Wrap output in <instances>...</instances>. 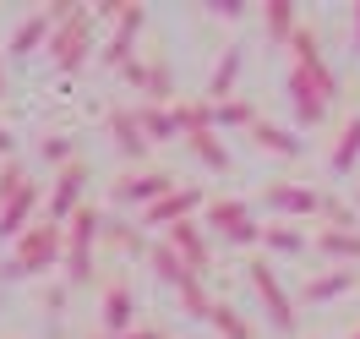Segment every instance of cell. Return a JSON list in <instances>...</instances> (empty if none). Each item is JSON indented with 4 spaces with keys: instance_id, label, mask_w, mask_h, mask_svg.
I'll use <instances>...</instances> for the list:
<instances>
[{
    "instance_id": "6da1fadb",
    "label": "cell",
    "mask_w": 360,
    "mask_h": 339,
    "mask_svg": "<svg viewBox=\"0 0 360 339\" xmlns=\"http://www.w3.org/2000/svg\"><path fill=\"white\" fill-rule=\"evenodd\" d=\"M284 93H290L300 126H322V121H328V104L338 99V71L333 66H295V61H290Z\"/></svg>"
},
{
    "instance_id": "d6986e66",
    "label": "cell",
    "mask_w": 360,
    "mask_h": 339,
    "mask_svg": "<svg viewBox=\"0 0 360 339\" xmlns=\"http://www.w3.org/2000/svg\"><path fill=\"white\" fill-rule=\"evenodd\" d=\"M148 263H153V273L158 279H164V285H169V290H186V285H191V279H197V273L186 269V257H180L175 247H169V241H158V247H148Z\"/></svg>"
},
{
    "instance_id": "e575fe53",
    "label": "cell",
    "mask_w": 360,
    "mask_h": 339,
    "mask_svg": "<svg viewBox=\"0 0 360 339\" xmlns=\"http://www.w3.org/2000/svg\"><path fill=\"white\" fill-rule=\"evenodd\" d=\"M44 159H49V164H60V170H66V164H71L77 154H71V142H66V137H49V142H44Z\"/></svg>"
},
{
    "instance_id": "f546056e",
    "label": "cell",
    "mask_w": 360,
    "mask_h": 339,
    "mask_svg": "<svg viewBox=\"0 0 360 339\" xmlns=\"http://www.w3.org/2000/svg\"><path fill=\"white\" fill-rule=\"evenodd\" d=\"M175 115H180V132H186V137L213 132V104H207V99H180Z\"/></svg>"
},
{
    "instance_id": "ba28073f",
    "label": "cell",
    "mask_w": 360,
    "mask_h": 339,
    "mask_svg": "<svg viewBox=\"0 0 360 339\" xmlns=\"http://www.w3.org/2000/svg\"><path fill=\"white\" fill-rule=\"evenodd\" d=\"M142 27H148V11H142V6H136V0H126V6H120V17H115V27H110V39H104V49H98V55H104V61H110V66H131L136 61V33H142Z\"/></svg>"
},
{
    "instance_id": "4fadbf2b",
    "label": "cell",
    "mask_w": 360,
    "mask_h": 339,
    "mask_svg": "<svg viewBox=\"0 0 360 339\" xmlns=\"http://www.w3.org/2000/svg\"><path fill=\"white\" fill-rule=\"evenodd\" d=\"M104 132H110V142L120 148V154L131 159V170H142L148 164V132H142V121H136V110H110V121H104Z\"/></svg>"
},
{
    "instance_id": "8d00e7d4",
    "label": "cell",
    "mask_w": 360,
    "mask_h": 339,
    "mask_svg": "<svg viewBox=\"0 0 360 339\" xmlns=\"http://www.w3.org/2000/svg\"><path fill=\"white\" fill-rule=\"evenodd\" d=\"M0 159H6V164L17 159V142H11V132H6V126H0Z\"/></svg>"
},
{
    "instance_id": "d590c367",
    "label": "cell",
    "mask_w": 360,
    "mask_h": 339,
    "mask_svg": "<svg viewBox=\"0 0 360 339\" xmlns=\"http://www.w3.org/2000/svg\"><path fill=\"white\" fill-rule=\"evenodd\" d=\"M240 11H246L240 0H213V17H240Z\"/></svg>"
},
{
    "instance_id": "9c48e42d",
    "label": "cell",
    "mask_w": 360,
    "mask_h": 339,
    "mask_svg": "<svg viewBox=\"0 0 360 339\" xmlns=\"http://www.w3.org/2000/svg\"><path fill=\"white\" fill-rule=\"evenodd\" d=\"M88 181H93V170H88V159H71L66 170L55 175V186H49V219L55 225H66L77 208H88L82 203V192H88Z\"/></svg>"
},
{
    "instance_id": "836d02e7",
    "label": "cell",
    "mask_w": 360,
    "mask_h": 339,
    "mask_svg": "<svg viewBox=\"0 0 360 339\" xmlns=\"http://www.w3.org/2000/svg\"><path fill=\"white\" fill-rule=\"evenodd\" d=\"M22 186H27V170L17 164V159H11V164H0V203H11Z\"/></svg>"
},
{
    "instance_id": "ac0fdd59",
    "label": "cell",
    "mask_w": 360,
    "mask_h": 339,
    "mask_svg": "<svg viewBox=\"0 0 360 339\" xmlns=\"http://www.w3.org/2000/svg\"><path fill=\"white\" fill-rule=\"evenodd\" d=\"M240 66H246V49H224L219 55V66H213V77H207V104H224V99H235V82H240Z\"/></svg>"
},
{
    "instance_id": "277c9868",
    "label": "cell",
    "mask_w": 360,
    "mask_h": 339,
    "mask_svg": "<svg viewBox=\"0 0 360 339\" xmlns=\"http://www.w3.org/2000/svg\"><path fill=\"white\" fill-rule=\"evenodd\" d=\"M93 33H98V17H93L88 6H77L66 23L55 27V39H49V61L60 71H82L93 55Z\"/></svg>"
},
{
    "instance_id": "4dcf8cb0",
    "label": "cell",
    "mask_w": 360,
    "mask_h": 339,
    "mask_svg": "<svg viewBox=\"0 0 360 339\" xmlns=\"http://www.w3.org/2000/svg\"><path fill=\"white\" fill-rule=\"evenodd\" d=\"M290 49H295V66H328V55H322V39H316L311 27H300L290 39Z\"/></svg>"
},
{
    "instance_id": "8992f818",
    "label": "cell",
    "mask_w": 360,
    "mask_h": 339,
    "mask_svg": "<svg viewBox=\"0 0 360 339\" xmlns=\"http://www.w3.org/2000/svg\"><path fill=\"white\" fill-rule=\"evenodd\" d=\"M246 279H251V290L262 295V312H268L273 328H278V334H295V328H300V317H295V301H290V290L278 285V273H273L268 257H251V263H246Z\"/></svg>"
},
{
    "instance_id": "cb8c5ba5",
    "label": "cell",
    "mask_w": 360,
    "mask_h": 339,
    "mask_svg": "<svg viewBox=\"0 0 360 339\" xmlns=\"http://www.w3.org/2000/svg\"><path fill=\"white\" fill-rule=\"evenodd\" d=\"M262 115H257V104H251L246 93H235V99H224V104H213V126L219 132H251Z\"/></svg>"
},
{
    "instance_id": "ffe728a7",
    "label": "cell",
    "mask_w": 360,
    "mask_h": 339,
    "mask_svg": "<svg viewBox=\"0 0 360 339\" xmlns=\"http://www.w3.org/2000/svg\"><path fill=\"white\" fill-rule=\"evenodd\" d=\"M136 121H142V132H148V142H186V132H180V115H175V104H142L136 110Z\"/></svg>"
},
{
    "instance_id": "3957f363",
    "label": "cell",
    "mask_w": 360,
    "mask_h": 339,
    "mask_svg": "<svg viewBox=\"0 0 360 339\" xmlns=\"http://www.w3.org/2000/svg\"><path fill=\"white\" fill-rule=\"evenodd\" d=\"M55 263H66V225L44 219V225H33L22 241H17V252H11L6 273L27 279V273H44V269H55Z\"/></svg>"
},
{
    "instance_id": "4316f807",
    "label": "cell",
    "mask_w": 360,
    "mask_h": 339,
    "mask_svg": "<svg viewBox=\"0 0 360 339\" xmlns=\"http://www.w3.org/2000/svg\"><path fill=\"white\" fill-rule=\"evenodd\" d=\"M262 23H268V33L278 39V44H290L295 33L306 27V23H300V11H295L290 0H262Z\"/></svg>"
},
{
    "instance_id": "9a60e30c",
    "label": "cell",
    "mask_w": 360,
    "mask_h": 339,
    "mask_svg": "<svg viewBox=\"0 0 360 339\" xmlns=\"http://www.w3.org/2000/svg\"><path fill=\"white\" fill-rule=\"evenodd\" d=\"M39 197H44L39 181H27L11 203H0V235H6V241H22L27 230H33V208H39Z\"/></svg>"
},
{
    "instance_id": "44dd1931",
    "label": "cell",
    "mask_w": 360,
    "mask_h": 339,
    "mask_svg": "<svg viewBox=\"0 0 360 339\" xmlns=\"http://www.w3.org/2000/svg\"><path fill=\"white\" fill-rule=\"evenodd\" d=\"M316 247L328 252L338 269H360V230H333V225H322V230H316Z\"/></svg>"
},
{
    "instance_id": "7a4b0ae2",
    "label": "cell",
    "mask_w": 360,
    "mask_h": 339,
    "mask_svg": "<svg viewBox=\"0 0 360 339\" xmlns=\"http://www.w3.org/2000/svg\"><path fill=\"white\" fill-rule=\"evenodd\" d=\"M98 247H104V214H98V208H77L66 219V263H60L71 285H88L93 279Z\"/></svg>"
},
{
    "instance_id": "7c38bea8",
    "label": "cell",
    "mask_w": 360,
    "mask_h": 339,
    "mask_svg": "<svg viewBox=\"0 0 360 339\" xmlns=\"http://www.w3.org/2000/svg\"><path fill=\"white\" fill-rule=\"evenodd\" d=\"M98 323H104V339H126L136 328V301H131V285H104V301H98Z\"/></svg>"
},
{
    "instance_id": "7402d4cb",
    "label": "cell",
    "mask_w": 360,
    "mask_h": 339,
    "mask_svg": "<svg viewBox=\"0 0 360 339\" xmlns=\"http://www.w3.org/2000/svg\"><path fill=\"white\" fill-rule=\"evenodd\" d=\"M355 164H360V115H349V121H344V132L333 137L328 170H333V175H355Z\"/></svg>"
},
{
    "instance_id": "ab89813d",
    "label": "cell",
    "mask_w": 360,
    "mask_h": 339,
    "mask_svg": "<svg viewBox=\"0 0 360 339\" xmlns=\"http://www.w3.org/2000/svg\"><path fill=\"white\" fill-rule=\"evenodd\" d=\"M0 99H6V61H0Z\"/></svg>"
},
{
    "instance_id": "83f0119b",
    "label": "cell",
    "mask_w": 360,
    "mask_h": 339,
    "mask_svg": "<svg viewBox=\"0 0 360 339\" xmlns=\"http://www.w3.org/2000/svg\"><path fill=\"white\" fill-rule=\"evenodd\" d=\"M207 323H213V334H219V339H257L251 317H240L229 301H213V317H207Z\"/></svg>"
},
{
    "instance_id": "1f68e13d",
    "label": "cell",
    "mask_w": 360,
    "mask_h": 339,
    "mask_svg": "<svg viewBox=\"0 0 360 339\" xmlns=\"http://www.w3.org/2000/svg\"><path fill=\"white\" fill-rule=\"evenodd\" d=\"M104 247H115V252H142V235H136L131 225H115V219H104Z\"/></svg>"
},
{
    "instance_id": "b9f144b4",
    "label": "cell",
    "mask_w": 360,
    "mask_h": 339,
    "mask_svg": "<svg viewBox=\"0 0 360 339\" xmlns=\"http://www.w3.org/2000/svg\"><path fill=\"white\" fill-rule=\"evenodd\" d=\"M355 203H360V192H355Z\"/></svg>"
},
{
    "instance_id": "603a6c76",
    "label": "cell",
    "mask_w": 360,
    "mask_h": 339,
    "mask_svg": "<svg viewBox=\"0 0 360 339\" xmlns=\"http://www.w3.org/2000/svg\"><path fill=\"white\" fill-rule=\"evenodd\" d=\"M186 148H191V154H197V164H202V170H213V175H229V164H235V159H229V148H224V137H219V126H213V132L186 137Z\"/></svg>"
},
{
    "instance_id": "484cf974",
    "label": "cell",
    "mask_w": 360,
    "mask_h": 339,
    "mask_svg": "<svg viewBox=\"0 0 360 339\" xmlns=\"http://www.w3.org/2000/svg\"><path fill=\"white\" fill-rule=\"evenodd\" d=\"M142 93H148V104H175V71H169V61H164V55H148Z\"/></svg>"
},
{
    "instance_id": "d6a6232c",
    "label": "cell",
    "mask_w": 360,
    "mask_h": 339,
    "mask_svg": "<svg viewBox=\"0 0 360 339\" xmlns=\"http://www.w3.org/2000/svg\"><path fill=\"white\" fill-rule=\"evenodd\" d=\"M180 301H186V312H191V317H202V323L213 317V295L202 290V279H191V285L180 290Z\"/></svg>"
},
{
    "instance_id": "52a82bcc",
    "label": "cell",
    "mask_w": 360,
    "mask_h": 339,
    "mask_svg": "<svg viewBox=\"0 0 360 339\" xmlns=\"http://www.w3.org/2000/svg\"><path fill=\"white\" fill-rule=\"evenodd\" d=\"M175 175L169 170H153V164H142V170H126V175H115V203L126 208H153L158 197H169L175 192Z\"/></svg>"
},
{
    "instance_id": "e0dca14e",
    "label": "cell",
    "mask_w": 360,
    "mask_h": 339,
    "mask_svg": "<svg viewBox=\"0 0 360 339\" xmlns=\"http://www.w3.org/2000/svg\"><path fill=\"white\" fill-rule=\"evenodd\" d=\"M355 285H360V269H328V273H316V279H306L300 301H306V307H322V301H338V295H349Z\"/></svg>"
},
{
    "instance_id": "30bf717a",
    "label": "cell",
    "mask_w": 360,
    "mask_h": 339,
    "mask_svg": "<svg viewBox=\"0 0 360 339\" xmlns=\"http://www.w3.org/2000/svg\"><path fill=\"white\" fill-rule=\"evenodd\" d=\"M262 203H268L273 214H284V219H316V214L328 208V197L311 192V186H300V181H268L262 186Z\"/></svg>"
},
{
    "instance_id": "8fae6325",
    "label": "cell",
    "mask_w": 360,
    "mask_h": 339,
    "mask_svg": "<svg viewBox=\"0 0 360 339\" xmlns=\"http://www.w3.org/2000/svg\"><path fill=\"white\" fill-rule=\"evenodd\" d=\"M207 208V197H202V186H175L169 197H158L153 208H142V225H164V230H175V225H186V219H197Z\"/></svg>"
},
{
    "instance_id": "60d3db41",
    "label": "cell",
    "mask_w": 360,
    "mask_h": 339,
    "mask_svg": "<svg viewBox=\"0 0 360 339\" xmlns=\"http://www.w3.org/2000/svg\"><path fill=\"white\" fill-rule=\"evenodd\" d=\"M349 339H360V323H355V328H349Z\"/></svg>"
},
{
    "instance_id": "5b68a950",
    "label": "cell",
    "mask_w": 360,
    "mask_h": 339,
    "mask_svg": "<svg viewBox=\"0 0 360 339\" xmlns=\"http://www.w3.org/2000/svg\"><path fill=\"white\" fill-rule=\"evenodd\" d=\"M202 225L213 230V235L235 241V247H257V241H262V225H257L251 203H240V197H207Z\"/></svg>"
},
{
    "instance_id": "d4e9b609",
    "label": "cell",
    "mask_w": 360,
    "mask_h": 339,
    "mask_svg": "<svg viewBox=\"0 0 360 339\" xmlns=\"http://www.w3.org/2000/svg\"><path fill=\"white\" fill-rule=\"evenodd\" d=\"M251 142L268 148V154H278V159H300L306 154V142H300L295 132H284V126H273V121H257V126H251Z\"/></svg>"
},
{
    "instance_id": "74e56055",
    "label": "cell",
    "mask_w": 360,
    "mask_h": 339,
    "mask_svg": "<svg viewBox=\"0 0 360 339\" xmlns=\"http://www.w3.org/2000/svg\"><path fill=\"white\" fill-rule=\"evenodd\" d=\"M126 339H164V334H153V328H131Z\"/></svg>"
},
{
    "instance_id": "5bb4252c",
    "label": "cell",
    "mask_w": 360,
    "mask_h": 339,
    "mask_svg": "<svg viewBox=\"0 0 360 339\" xmlns=\"http://www.w3.org/2000/svg\"><path fill=\"white\" fill-rule=\"evenodd\" d=\"M164 241L186 257V269L202 279L207 269H213V247H207V235H202V219H186V225H175V230H164Z\"/></svg>"
},
{
    "instance_id": "f1b7e54d",
    "label": "cell",
    "mask_w": 360,
    "mask_h": 339,
    "mask_svg": "<svg viewBox=\"0 0 360 339\" xmlns=\"http://www.w3.org/2000/svg\"><path fill=\"white\" fill-rule=\"evenodd\" d=\"M262 247L278 252V257H300V252H306V235H300L290 219H278V225H262Z\"/></svg>"
},
{
    "instance_id": "f35d334b",
    "label": "cell",
    "mask_w": 360,
    "mask_h": 339,
    "mask_svg": "<svg viewBox=\"0 0 360 339\" xmlns=\"http://www.w3.org/2000/svg\"><path fill=\"white\" fill-rule=\"evenodd\" d=\"M355 44H360V0H355Z\"/></svg>"
},
{
    "instance_id": "2e32d148",
    "label": "cell",
    "mask_w": 360,
    "mask_h": 339,
    "mask_svg": "<svg viewBox=\"0 0 360 339\" xmlns=\"http://www.w3.org/2000/svg\"><path fill=\"white\" fill-rule=\"evenodd\" d=\"M55 27H60V23H55V11L44 6V11H33V17H22V23L11 27V44H6V49H11V55H33V49H49Z\"/></svg>"
}]
</instances>
